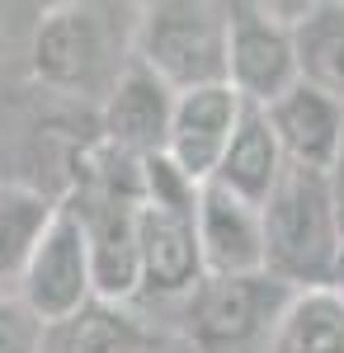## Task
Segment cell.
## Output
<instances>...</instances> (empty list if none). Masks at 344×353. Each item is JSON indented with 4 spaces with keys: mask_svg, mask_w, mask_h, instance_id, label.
<instances>
[{
    "mask_svg": "<svg viewBox=\"0 0 344 353\" xmlns=\"http://www.w3.org/2000/svg\"><path fill=\"white\" fill-rule=\"evenodd\" d=\"M265 226V273L292 292L335 288V254H340V203L330 193L325 170L283 165L274 193L260 208Z\"/></svg>",
    "mask_w": 344,
    "mask_h": 353,
    "instance_id": "1",
    "label": "cell"
},
{
    "mask_svg": "<svg viewBox=\"0 0 344 353\" xmlns=\"http://www.w3.org/2000/svg\"><path fill=\"white\" fill-rule=\"evenodd\" d=\"M133 5H52L33 33V76L71 99H99L133 61Z\"/></svg>",
    "mask_w": 344,
    "mask_h": 353,
    "instance_id": "2",
    "label": "cell"
},
{
    "mask_svg": "<svg viewBox=\"0 0 344 353\" xmlns=\"http://www.w3.org/2000/svg\"><path fill=\"white\" fill-rule=\"evenodd\" d=\"M198 189L165 156L142 161V212H137V264L142 288L156 297H189L203 283L198 254Z\"/></svg>",
    "mask_w": 344,
    "mask_h": 353,
    "instance_id": "3",
    "label": "cell"
},
{
    "mask_svg": "<svg viewBox=\"0 0 344 353\" xmlns=\"http://www.w3.org/2000/svg\"><path fill=\"white\" fill-rule=\"evenodd\" d=\"M227 33H231V5L212 0L137 5L133 61H142L175 94L227 85Z\"/></svg>",
    "mask_w": 344,
    "mask_h": 353,
    "instance_id": "4",
    "label": "cell"
},
{
    "mask_svg": "<svg viewBox=\"0 0 344 353\" xmlns=\"http://www.w3.org/2000/svg\"><path fill=\"white\" fill-rule=\"evenodd\" d=\"M288 297L292 288L274 283L269 273L203 278L189 292V334L203 353H265Z\"/></svg>",
    "mask_w": 344,
    "mask_h": 353,
    "instance_id": "5",
    "label": "cell"
},
{
    "mask_svg": "<svg viewBox=\"0 0 344 353\" xmlns=\"http://www.w3.org/2000/svg\"><path fill=\"white\" fill-rule=\"evenodd\" d=\"M19 297L43 325H61L80 306L95 301V273H90L85 231L66 208H57L43 241L33 245L24 273H19Z\"/></svg>",
    "mask_w": 344,
    "mask_h": 353,
    "instance_id": "6",
    "label": "cell"
},
{
    "mask_svg": "<svg viewBox=\"0 0 344 353\" xmlns=\"http://www.w3.org/2000/svg\"><path fill=\"white\" fill-rule=\"evenodd\" d=\"M227 85L245 104L269 109L278 94L297 85V48L292 28L278 24L260 5H231V33H227Z\"/></svg>",
    "mask_w": 344,
    "mask_h": 353,
    "instance_id": "7",
    "label": "cell"
},
{
    "mask_svg": "<svg viewBox=\"0 0 344 353\" xmlns=\"http://www.w3.org/2000/svg\"><path fill=\"white\" fill-rule=\"evenodd\" d=\"M170 118H175V90L156 81L142 61H128L99 104V141L128 161H151L165 156Z\"/></svg>",
    "mask_w": 344,
    "mask_h": 353,
    "instance_id": "8",
    "label": "cell"
},
{
    "mask_svg": "<svg viewBox=\"0 0 344 353\" xmlns=\"http://www.w3.org/2000/svg\"><path fill=\"white\" fill-rule=\"evenodd\" d=\"M240 99L231 85H203L175 94V118H170V137H165V161L175 165L184 179L208 184L217 174V161L227 151V141L240 123Z\"/></svg>",
    "mask_w": 344,
    "mask_h": 353,
    "instance_id": "9",
    "label": "cell"
},
{
    "mask_svg": "<svg viewBox=\"0 0 344 353\" xmlns=\"http://www.w3.org/2000/svg\"><path fill=\"white\" fill-rule=\"evenodd\" d=\"M198 254H203V278L265 273L260 208L240 203L222 184H203L198 189Z\"/></svg>",
    "mask_w": 344,
    "mask_h": 353,
    "instance_id": "10",
    "label": "cell"
},
{
    "mask_svg": "<svg viewBox=\"0 0 344 353\" xmlns=\"http://www.w3.org/2000/svg\"><path fill=\"white\" fill-rule=\"evenodd\" d=\"M269 128L278 137V151L288 165H302V170H330L335 151H340L344 137V104L330 99L325 90L297 81L288 94H278L265 109Z\"/></svg>",
    "mask_w": 344,
    "mask_h": 353,
    "instance_id": "11",
    "label": "cell"
},
{
    "mask_svg": "<svg viewBox=\"0 0 344 353\" xmlns=\"http://www.w3.org/2000/svg\"><path fill=\"white\" fill-rule=\"evenodd\" d=\"M283 165L288 161H283V151H278V137L269 128L265 109L245 104L236 132H231L222 161H217V174H212L208 184H222L227 193H236L240 203H250V208H265V198L274 193Z\"/></svg>",
    "mask_w": 344,
    "mask_h": 353,
    "instance_id": "12",
    "label": "cell"
},
{
    "mask_svg": "<svg viewBox=\"0 0 344 353\" xmlns=\"http://www.w3.org/2000/svg\"><path fill=\"white\" fill-rule=\"evenodd\" d=\"M265 353H344V292L340 288L292 292L283 316L274 321Z\"/></svg>",
    "mask_w": 344,
    "mask_h": 353,
    "instance_id": "13",
    "label": "cell"
},
{
    "mask_svg": "<svg viewBox=\"0 0 344 353\" xmlns=\"http://www.w3.org/2000/svg\"><path fill=\"white\" fill-rule=\"evenodd\" d=\"M297 48V81L325 90L344 104V5L340 0H312V10L292 24Z\"/></svg>",
    "mask_w": 344,
    "mask_h": 353,
    "instance_id": "14",
    "label": "cell"
},
{
    "mask_svg": "<svg viewBox=\"0 0 344 353\" xmlns=\"http://www.w3.org/2000/svg\"><path fill=\"white\" fill-rule=\"evenodd\" d=\"M57 208H61L57 198L28 189L24 179H0V292L5 283H19L28 254L43 241Z\"/></svg>",
    "mask_w": 344,
    "mask_h": 353,
    "instance_id": "15",
    "label": "cell"
},
{
    "mask_svg": "<svg viewBox=\"0 0 344 353\" xmlns=\"http://www.w3.org/2000/svg\"><path fill=\"white\" fill-rule=\"evenodd\" d=\"M137 349H142V330L113 301H90L71 321L48 325V344H43V353H137Z\"/></svg>",
    "mask_w": 344,
    "mask_h": 353,
    "instance_id": "16",
    "label": "cell"
},
{
    "mask_svg": "<svg viewBox=\"0 0 344 353\" xmlns=\"http://www.w3.org/2000/svg\"><path fill=\"white\" fill-rule=\"evenodd\" d=\"M48 325L24 306L19 292H0V353H43Z\"/></svg>",
    "mask_w": 344,
    "mask_h": 353,
    "instance_id": "17",
    "label": "cell"
},
{
    "mask_svg": "<svg viewBox=\"0 0 344 353\" xmlns=\"http://www.w3.org/2000/svg\"><path fill=\"white\" fill-rule=\"evenodd\" d=\"M325 179H330V193H335V203H340V217H344V137H340V151H335L330 170H325Z\"/></svg>",
    "mask_w": 344,
    "mask_h": 353,
    "instance_id": "18",
    "label": "cell"
},
{
    "mask_svg": "<svg viewBox=\"0 0 344 353\" xmlns=\"http://www.w3.org/2000/svg\"><path fill=\"white\" fill-rule=\"evenodd\" d=\"M335 288L344 292V231H340V254H335Z\"/></svg>",
    "mask_w": 344,
    "mask_h": 353,
    "instance_id": "19",
    "label": "cell"
},
{
    "mask_svg": "<svg viewBox=\"0 0 344 353\" xmlns=\"http://www.w3.org/2000/svg\"><path fill=\"white\" fill-rule=\"evenodd\" d=\"M0 14H5V10H0Z\"/></svg>",
    "mask_w": 344,
    "mask_h": 353,
    "instance_id": "20",
    "label": "cell"
}]
</instances>
